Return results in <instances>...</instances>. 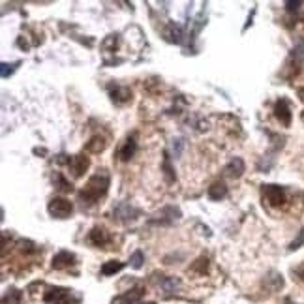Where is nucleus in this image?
Returning <instances> with one entry per match:
<instances>
[{
  "label": "nucleus",
  "instance_id": "nucleus-31",
  "mask_svg": "<svg viewBox=\"0 0 304 304\" xmlns=\"http://www.w3.org/2000/svg\"><path fill=\"white\" fill-rule=\"evenodd\" d=\"M297 274L300 276V280H304V265H300L299 269H297Z\"/></svg>",
  "mask_w": 304,
  "mask_h": 304
},
{
  "label": "nucleus",
  "instance_id": "nucleus-25",
  "mask_svg": "<svg viewBox=\"0 0 304 304\" xmlns=\"http://www.w3.org/2000/svg\"><path fill=\"white\" fill-rule=\"evenodd\" d=\"M143 261H145V255H143L141 250H137V252H134V254H131V257H130V265L134 267V269H141V267H143Z\"/></svg>",
  "mask_w": 304,
  "mask_h": 304
},
{
  "label": "nucleus",
  "instance_id": "nucleus-4",
  "mask_svg": "<svg viewBox=\"0 0 304 304\" xmlns=\"http://www.w3.org/2000/svg\"><path fill=\"white\" fill-rule=\"evenodd\" d=\"M47 212L53 218H59V220L70 218V214L73 212V205H71V201L64 199V197H53L49 205H47Z\"/></svg>",
  "mask_w": 304,
  "mask_h": 304
},
{
  "label": "nucleus",
  "instance_id": "nucleus-8",
  "mask_svg": "<svg viewBox=\"0 0 304 304\" xmlns=\"http://www.w3.org/2000/svg\"><path fill=\"white\" fill-rule=\"evenodd\" d=\"M71 295L73 291L66 288H51L47 293H45V302L49 304H71Z\"/></svg>",
  "mask_w": 304,
  "mask_h": 304
},
{
  "label": "nucleus",
  "instance_id": "nucleus-14",
  "mask_svg": "<svg viewBox=\"0 0 304 304\" xmlns=\"http://www.w3.org/2000/svg\"><path fill=\"white\" fill-rule=\"evenodd\" d=\"M158 288H162V291H165V293H177L180 289V280L175 276H163V274H160V278H158Z\"/></svg>",
  "mask_w": 304,
  "mask_h": 304
},
{
  "label": "nucleus",
  "instance_id": "nucleus-20",
  "mask_svg": "<svg viewBox=\"0 0 304 304\" xmlns=\"http://www.w3.org/2000/svg\"><path fill=\"white\" fill-rule=\"evenodd\" d=\"M2 304H25L23 302V291H19L15 288L8 289L4 297H2Z\"/></svg>",
  "mask_w": 304,
  "mask_h": 304
},
{
  "label": "nucleus",
  "instance_id": "nucleus-6",
  "mask_svg": "<svg viewBox=\"0 0 304 304\" xmlns=\"http://www.w3.org/2000/svg\"><path fill=\"white\" fill-rule=\"evenodd\" d=\"M109 90V98L111 102L117 103V105H124L131 100V90L130 87H126V85H120V83H111L107 87Z\"/></svg>",
  "mask_w": 304,
  "mask_h": 304
},
{
  "label": "nucleus",
  "instance_id": "nucleus-2",
  "mask_svg": "<svg viewBox=\"0 0 304 304\" xmlns=\"http://www.w3.org/2000/svg\"><path fill=\"white\" fill-rule=\"evenodd\" d=\"M56 162H59V163H66V165H68V169H70V173L73 175L75 179L83 177V175H85V171L88 169V165H90V160H88V156H85V154H75V156H66V154H59Z\"/></svg>",
  "mask_w": 304,
  "mask_h": 304
},
{
  "label": "nucleus",
  "instance_id": "nucleus-29",
  "mask_svg": "<svg viewBox=\"0 0 304 304\" xmlns=\"http://www.w3.org/2000/svg\"><path fill=\"white\" fill-rule=\"evenodd\" d=\"M206 265H208V259H206V257H201V259H197V263L192 267V269H194V271H199L201 274H205Z\"/></svg>",
  "mask_w": 304,
  "mask_h": 304
},
{
  "label": "nucleus",
  "instance_id": "nucleus-24",
  "mask_svg": "<svg viewBox=\"0 0 304 304\" xmlns=\"http://www.w3.org/2000/svg\"><path fill=\"white\" fill-rule=\"evenodd\" d=\"M19 66H21V62H19V60H17V62H11V64H8V62H2V64H0V75L4 77V79H6V77L13 75V71H15Z\"/></svg>",
  "mask_w": 304,
  "mask_h": 304
},
{
  "label": "nucleus",
  "instance_id": "nucleus-10",
  "mask_svg": "<svg viewBox=\"0 0 304 304\" xmlns=\"http://www.w3.org/2000/svg\"><path fill=\"white\" fill-rule=\"evenodd\" d=\"M274 117L278 119V122L282 126H289L291 124V119H293V115H291V105L286 98H280L274 105Z\"/></svg>",
  "mask_w": 304,
  "mask_h": 304
},
{
  "label": "nucleus",
  "instance_id": "nucleus-15",
  "mask_svg": "<svg viewBox=\"0 0 304 304\" xmlns=\"http://www.w3.org/2000/svg\"><path fill=\"white\" fill-rule=\"evenodd\" d=\"M244 169H246L244 162H242L240 158H233V160H229V163L225 165V175L231 177V179H239V177H242Z\"/></svg>",
  "mask_w": 304,
  "mask_h": 304
},
{
  "label": "nucleus",
  "instance_id": "nucleus-16",
  "mask_svg": "<svg viewBox=\"0 0 304 304\" xmlns=\"http://www.w3.org/2000/svg\"><path fill=\"white\" fill-rule=\"evenodd\" d=\"M88 240L92 242L94 246H105V244H109V233L105 231L103 227H92V231L88 233Z\"/></svg>",
  "mask_w": 304,
  "mask_h": 304
},
{
  "label": "nucleus",
  "instance_id": "nucleus-26",
  "mask_svg": "<svg viewBox=\"0 0 304 304\" xmlns=\"http://www.w3.org/2000/svg\"><path fill=\"white\" fill-rule=\"evenodd\" d=\"M184 145H186V141L182 139V137H177V139H173V156H175V158H180V156H182Z\"/></svg>",
  "mask_w": 304,
  "mask_h": 304
},
{
  "label": "nucleus",
  "instance_id": "nucleus-27",
  "mask_svg": "<svg viewBox=\"0 0 304 304\" xmlns=\"http://www.w3.org/2000/svg\"><path fill=\"white\" fill-rule=\"evenodd\" d=\"M19 244V248H21L23 252H27V254H34V252H38V248H36V244H34L32 240H19L17 242Z\"/></svg>",
  "mask_w": 304,
  "mask_h": 304
},
{
  "label": "nucleus",
  "instance_id": "nucleus-5",
  "mask_svg": "<svg viewBox=\"0 0 304 304\" xmlns=\"http://www.w3.org/2000/svg\"><path fill=\"white\" fill-rule=\"evenodd\" d=\"M139 214H141V211L136 208V206L128 201L117 203L113 208V218L115 220H119V222H134Z\"/></svg>",
  "mask_w": 304,
  "mask_h": 304
},
{
  "label": "nucleus",
  "instance_id": "nucleus-12",
  "mask_svg": "<svg viewBox=\"0 0 304 304\" xmlns=\"http://www.w3.org/2000/svg\"><path fill=\"white\" fill-rule=\"evenodd\" d=\"M143 295H145V288L137 286V288H134L131 291H128V293L117 297V299L113 300V304H141L139 300L143 299Z\"/></svg>",
  "mask_w": 304,
  "mask_h": 304
},
{
  "label": "nucleus",
  "instance_id": "nucleus-22",
  "mask_svg": "<svg viewBox=\"0 0 304 304\" xmlns=\"http://www.w3.org/2000/svg\"><path fill=\"white\" fill-rule=\"evenodd\" d=\"M117 42H119V34H109L107 38L102 42V51L103 53H115Z\"/></svg>",
  "mask_w": 304,
  "mask_h": 304
},
{
  "label": "nucleus",
  "instance_id": "nucleus-13",
  "mask_svg": "<svg viewBox=\"0 0 304 304\" xmlns=\"http://www.w3.org/2000/svg\"><path fill=\"white\" fill-rule=\"evenodd\" d=\"M77 261H75V255L71 254V252H68V250H62V252H59V254L54 255L53 257V269H56V271H62V269H68V267H71V265H75Z\"/></svg>",
  "mask_w": 304,
  "mask_h": 304
},
{
  "label": "nucleus",
  "instance_id": "nucleus-19",
  "mask_svg": "<svg viewBox=\"0 0 304 304\" xmlns=\"http://www.w3.org/2000/svg\"><path fill=\"white\" fill-rule=\"evenodd\" d=\"M53 182H54V186H56V190H59V192H64V194H68V192L73 190L71 182L66 179V177L60 173V171H56V173L53 175Z\"/></svg>",
  "mask_w": 304,
  "mask_h": 304
},
{
  "label": "nucleus",
  "instance_id": "nucleus-17",
  "mask_svg": "<svg viewBox=\"0 0 304 304\" xmlns=\"http://www.w3.org/2000/svg\"><path fill=\"white\" fill-rule=\"evenodd\" d=\"M225 196H227V186L223 184L222 180H216V182H212L208 186V197H211L212 201H220Z\"/></svg>",
  "mask_w": 304,
  "mask_h": 304
},
{
  "label": "nucleus",
  "instance_id": "nucleus-28",
  "mask_svg": "<svg viewBox=\"0 0 304 304\" xmlns=\"http://www.w3.org/2000/svg\"><path fill=\"white\" fill-rule=\"evenodd\" d=\"M302 244H304V229L299 233V237H297V239H295L293 242L289 244V250H291V252H293V250H299V248H300Z\"/></svg>",
  "mask_w": 304,
  "mask_h": 304
},
{
  "label": "nucleus",
  "instance_id": "nucleus-21",
  "mask_svg": "<svg viewBox=\"0 0 304 304\" xmlns=\"http://www.w3.org/2000/svg\"><path fill=\"white\" fill-rule=\"evenodd\" d=\"M122 263L120 261H107V263H103V267H102V274L103 276H113L115 272H119V271H122Z\"/></svg>",
  "mask_w": 304,
  "mask_h": 304
},
{
  "label": "nucleus",
  "instance_id": "nucleus-32",
  "mask_svg": "<svg viewBox=\"0 0 304 304\" xmlns=\"http://www.w3.org/2000/svg\"><path fill=\"white\" fill-rule=\"evenodd\" d=\"M300 96H302V98H304V88H302V90H300Z\"/></svg>",
  "mask_w": 304,
  "mask_h": 304
},
{
  "label": "nucleus",
  "instance_id": "nucleus-7",
  "mask_svg": "<svg viewBox=\"0 0 304 304\" xmlns=\"http://www.w3.org/2000/svg\"><path fill=\"white\" fill-rule=\"evenodd\" d=\"M180 216H182V214H180L179 206L167 205V206H163L160 212H156V218H152L150 223H160V225H171V223L177 222Z\"/></svg>",
  "mask_w": 304,
  "mask_h": 304
},
{
  "label": "nucleus",
  "instance_id": "nucleus-11",
  "mask_svg": "<svg viewBox=\"0 0 304 304\" xmlns=\"http://www.w3.org/2000/svg\"><path fill=\"white\" fill-rule=\"evenodd\" d=\"M162 34L169 44H182V40H184V30H182V27L177 25V23H167V25L163 27Z\"/></svg>",
  "mask_w": 304,
  "mask_h": 304
},
{
  "label": "nucleus",
  "instance_id": "nucleus-30",
  "mask_svg": "<svg viewBox=\"0 0 304 304\" xmlns=\"http://www.w3.org/2000/svg\"><path fill=\"white\" fill-rule=\"evenodd\" d=\"M302 6V2H293V0H289V2H286V10L289 11V13H293V11H297Z\"/></svg>",
  "mask_w": 304,
  "mask_h": 304
},
{
  "label": "nucleus",
  "instance_id": "nucleus-18",
  "mask_svg": "<svg viewBox=\"0 0 304 304\" xmlns=\"http://www.w3.org/2000/svg\"><path fill=\"white\" fill-rule=\"evenodd\" d=\"M105 147H107V141H105L102 136H94L92 139L85 145V150L92 152V154H98V152H102Z\"/></svg>",
  "mask_w": 304,
  "mask_h": 304
},
{
  "label": "nucleus",
  "instance_id": "nucleus-3",
  "mask_svg": "<svg viewBox=\"0 0 304 304\" xmlns=\"http://www.w3.org/2000/svg\"><path fill=\"white\" fill-rule=\"evenodd\" d=\"M263 199L271 206H282L286 203V190L278 184H263L261 188Z\"/></svg>",
  "mask_w": 304,
  "mask_h": 304
},
{
  "label": "nucleus",
  "instance_id": "nucleus-9",
  "mask_svg": "<svg viewBox=\"0 0 304 304\" xmlns=\"http://www.w3.org/2000/svg\"><path fill=\"white\" fill-rule=\"evenodd\" d=\"M137 152V131H131L130 136L126 137L124 145L119 148V160L120 162H130L131 158L136 156Z\"/></svg>",
  "mask_w": 304,
  "mask_h": 304
},
{
  "label": "nucleus",
  "instance_id": "nucleus-1",
  "mask_svg": "<svg viewBox=\"0 0 304 304\" xmlns=\"http://www.w3.org/2000/svg\"><path fill=\"white\" fill-rule=\"evenodd\" d=\"M109 173L105 169H100L98 173H94L90 179H88L87 186L79 192V201L83 205H96V203L102 199L109 190Z\"/></svg>",
  "mask_w": 304,
  "mask_h": 304
},
{
  "label": "nucleus",
  "instance_id": "nucleus-23",
  "mask_svg": "<svg viewBox=\"0 0 304 304\" xmlns=\"http://www.w3.org/2000/svg\"><path fill=\"white\" fill-rule=\"evenodd\" d=\"M163 175H165L167 182H173L175 180V171H173V167H171V156H169L167 152L163 154Z\"/></svg>",
  "mask_w": 304,
  "mask_h": 304
}]
</instances>
